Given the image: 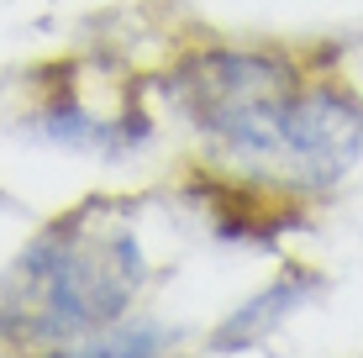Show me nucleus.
Wrapping results in <instances>:
<instances>
[{"label": "nucleus", "instance_id": "obj_1", "mask_svg": "<svg viewBox=\"0 0 363 358\" xmlns=\"http://www.w3.org/2000/svg\"><path fill=\"white\" fill-rule=\"evenodd\" d=\"M164 95L211 158L284 195H327L363 158L358 90L290 47L200 43L169 64Z\"/></svg>", "mask_w": 363, "mask_h": 358}, {"label": "nucleus", "instance_id": "obj_2", "mask_svg": "<svg viewBox=\"0 0 363 358\" xmlns=\"http://www.w3.org/2000/svg\"><path fill=\"white\" fill-rule=\"evenodd\" d=\"M147 248L127 206L90 201L74 216H58L16 264V311L37 332H95L111 327L147 285Z\"/></svg>", "mask_w": 363, "mask_h": 358}]
</instances>
